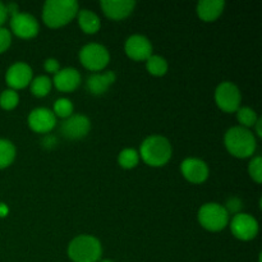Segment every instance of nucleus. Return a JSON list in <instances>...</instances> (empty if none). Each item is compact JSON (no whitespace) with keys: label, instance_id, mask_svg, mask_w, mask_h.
I'll return each mask as SVG.
<instances>
[{"label":"nucleus","instance_id":"nucleus-10","mask_svg":"<svg viewBox=\"0 0 262 262\" xmlns=\"http://www.w3.org/2000/svg\"><path fill=\"white\" fill-rule=\"evenodd\" d=\"M124 50L128 58L136 61H146L152 55V45L150 40L142 35H133L128 37Z\"/></svg>","mask_w":262,"mask_h":262},{"label":"nucleus","instance_id":"nucleus-15","mask_svg":"<svg viewBox=\"0 0 262 262\" xmlns=\"http://www.w3.org/2000/svg\"><path fill=\"white\" fill-rule=\"evenodd\" d=\"M100 5L107 18L113 20H122L133 12L136 3L133 0H102Z\"/></svg>","mask_w":262,"mask_h":262},{"label":"nucleus","instance_id":"nucleus-14","mask_svg":"<svg viewBox=\"0 0 262 262\" xmlns=\"http://www.w3.org/2000/svg\"><path fill=\"white\" fill-rule=\"evenodd\" d=\"M181 170L184 178L193 184H201L209 178V166L201 159H186L182 163Z\"/></svg>","mask_w":262,"mask_h":262},{"label":"nucleus","instance_id":"nucleus-5","mask_svg":"<svg viewBox=\"0 0 262 262\" xmlns=\"http://www.w3.org/2000/svg\"><path fill=\"white\" fill-rule=\"evenodd\" d=\"M199 223L206 230L220 232L229 223V214L224 206L216 202H210L199 210Z\"/></svg>","mask_w":262,"mask_h":262},{"label":"nucleus","instance_id":"nucleus-3","mask_svg":"<svg viewBox=\"0 0 262 262\" xmlns=\"http://www.w3.org/2000/svg\"><path fill=\"white\" fill-rule=\"evenodd\" d=\"M224 143L230 155L239 159L250 158L256 151V137L252 132L243 127H233L227 130Z\"/></svg>","mask_w":262,"mask_h":262},{"label":"nucleus","instance_id":"nucleus-17","mask_svg":"<svg viewBox=\"0 0 262 262\" xmlns=\"http://www.w3.org/2000/svg\"><path fill=\"white\" fill-rule=\"evenodd\" d=\"M115 82V73L114 72H105V73H95L87 78L86 87L90 94L95 96L105 94L106 90Z\"/></svg>","mask_w":262,"mask_h":262},{"label":"nucleus","instance_id":"nucleus-11","mask_svg":"<svg viewBox=\"0 0 262 262\" xmlns=\"http://www.w3.org/2000/svg\"><path fill=\"white\" fill-rule=\"evenodd\" d=\"M13 33L20 38H32L38 33V22L28 13H17L10 18Z\"/></svg>","mask_w":262,"mask_h":262},{"label":"nucleus","instance_id":"nucleus-16","mask_svg":"<svg viewBox=\"0 0 262 262\" xmlns=\"http://www.w3.org/2000/svg\"><path fill=\"white\" fill-rule=\"evenodd\" d=\"M81 84V74L74 68L60 69L54 76V86L61 92H72Z\"/></svg>","mask_w":262,"mask_h":262},{"label":"nucleus","instance_id":"nucleus-23","mask_svg":"<svg viewBox=\"0 0 262 262\" xmlns=\"http://www.w3.org/2000/svg\"><path fill=\"white\" fill-rule=\"evenodd\" d=\"M140 161V155L135 148H124L118 156V163L124 169H133Z\"/></svg>","mask_w":262,"mask_h":262},{"label":"nucleus","instance_id":"nucleus-31","mask_svg":"<svg viewBox=\"0 0 262 262\" xmlns=\"http://www.w3.org/2000/svg\"><path fill=\"white\" fill-rule=\"evenodd\" d=\"M56 143H58V141H56V138L54 137V136H51V135L45 136V138H43V140H42V146L45 148L55 147Z\"/></svg>","mask_w":262,"mask_h":262},{"label":"nucleus","instance_id":"nucleus-21","mask_svg":"<svg viewBox=\"0 0 262 262\" xmlns=\"http://www.w3.org/2000/svg\"><path fill=\"white\" fill-rule=\"evenodd\" d=\"M146 68L148 73L155 77H163L168 72V61L159 55H151L146 60Z\"/></svg>","mask_w":262,"mask_h":262},{"label":"nucleus","instance_id":"nucleus-1","mask_svg":"<svg viewBox=\"0 0 262 262\" xmlns=\"http://www.w3.org/2000/svg\"><path fill=\"white\" fill-rule=\"evenodd\" d=\"M77 14L78 3L74 0H48L42 8V20L50 28L68 25Z\"/></svg>","mask_w":262,"mask_h":262},{"label":"nucleus","instance_id":"nucleus-28","mask_svg":"<svg viewBox=\"0 0 262 262\" xmlns=\"http://www.w3.org/2000/svg\"><path fill=\"white\" fill-rule=\"evenodd\" d=\"M12 43V35L7 28L0 27V54L5 53Z\"/></svg>","mask_w":262,"mask_h":262},{"label":"nucleus","instance_id":"nucleus-8","mask_svg":"<svg viewBox=\"0 0 262 262\" xmlns=\"http://www.w3.org/2000/svg\"><path fill=\"white\" fill-rule=\"evenodd\" d=\"M230 230L233 235L241 241H251L257 235L258 223L253 216L243 212L234 215L230 223Z\"/></svg>","mask_w":262,"mask_h":262},{"label":"nucleus","instance_id":"nucleus-6","mask_svg":"<svg viewBox=\"0 0 262 262\" xmlns=\"http://www.w3.org/2000/svg\"><path fill=\"white\" fill-rule=\"evenodd\" d=\"M82 66L91 72H100L109 64L110 54L105 46L100 43H89L79 51Z\"/></svg>","mask_w":262,"mask_h":262},{"label":"nucleus","instance_id":"nucleus-27","mask_svg":"<svg viewBox=\"0 0 262 262\" xmlns=\"http://www.w3.org/2000/svg\"><path fill=\"white\" fill-rule=\"evenodd\" d=\"M248 173H250L251 178L260 184L262 182V158L261 156H256L252 159V161L248 165Z\"/></svg>","mask_w":262,"mask_h":262},{"label":"nucleus","instance_id":"nucleus-29","mask_svg":"<svg viewBox=\"0 0 262 262\" xmlns=\"http://www.w3.org/2000/svg\"><path fill=\"white\" fill-rule=\"evenodd\" d=\"M43 68H45L46 72H49V73H54L56 74L59 71H60V66H59L58 60L56 59H46L45 63H43Z\"/></svg>","mask_w":262,"mask_h":262},{"label":"nucleus","instance_id":"nucleus-13","mask_svg":"<svg viewBox=\"0 0 262 262\" xmlns=\"http://www.w3.org/2000/svg\"><path fill=\"white\" fill-rule=\"evenodd\" d=\"M28 125L36 133H49L56 125V117L46 107H37L28 115Z\"/></svg>","mask_w":262,"mask_h":262},{"label":"nucleus","instance_id":"nucleus-2","mask_svg":"<svg viewBox=\"0 0 262 262\" xmlns=\"http://www.w3.org/2000/svg\"><path fill=\"white\" fill-rule=\"evenodd\" d=\"M173 148L170 142L163 136H150L142 142L138 155L147 165L159 168L164 166L171 158Z\"/></svg>","mask_w":262,"mask_h":262},{"label":"nucleus","instance_id":"nucleus-32","mask_svg":"<svg viewBox=\"0 0 262 262\" xmlns=\"http://www.w3.org/2000/svg\"><path fill=\"white\" fill-rule=\"evenodd\" d=\"M7 18H8L7 7H5V4H3V3L0 2V27H2V25H4Z\"/></svg>","mask_w":262,"mask_h":262},{"label":"nucleus","instance_id":"nucleus-26","mask_svg":"<svg viewBox=\"0 0 262 262\" xmlns=\"http://www.w3.org/2000/svg\"><path fill=\"white\" fill-rule=\"evenodd\" d=\"M54 115L59 118H69L73 113V104L68 99H58L54 104Z\"/></svg>","mask_w":262,"mask_h":262},{"label":"nucleus","instance_id":"nucleus-33","mask_svg":"<svg viewBox=\"0 0 262 262\" xmlns=\"http://www.w3.org/2000/svg\"><path fill=\"white\" fill-rule=\"evenodd\" d=\"M8 212H9V209H8L7 205L0 202V217H5L8 215Z\"/></svg>","mask_w":262,"mask_h":262},{"label":"nucleus","instance_id":"nucleus-7","mask_svg":"<svg viewBox=\"0 0 262 262\" xmlns=\"http://www.w3.org/2000/svg\"><path fill=\"white\" fill-rule=\"evenodd\" d=\"M239 89L232 82H223L216 87L215 101L216 105L225 113H235L241 107Z\"/></svg>","mask_w":262,"mask_h":262},{"label":"nucleus","instance_id":"nucleus-35","mask_svg":"<svg viewBox=\"0 0 262 262\" xmlns=\"http://www.w3.org/2000/svg\"><path fill=\"white\" fill-rule=\"evenodd\" d=\"M101 262H114V261H112V260H104V261H101Z\"/></svg>","mask_w":262,"mask_h":262},{"label":"nucleus","instance_id":"nucleus-24","mask_svg":"<svg viewBox=\"0 0 262 262\" xmlns=\"http://www.w3.org/2000/svg\"><path fill=\"white\" fill-rule=\"evenodd\" d=\"M237 118H238V122L242 124L243 128H250L253 127L256 124V122L258 120L257 114L253 109L248 106H243L239 107L237 110Z\"/></svg>","mask_w":262,"mask_h":262},{"label":"nucleus","instance_id":"nucleus-30","mask_svg":"<svg viewBox=\"0 0 262 262\" xmlns=\"http://www.w3.org/2000/svg\"><path fill=\"white\" fill-rule=\"evenodd\" d=\"M242 209V202L237 199V197H233V199H229L227 202V206H225V210L229 212H237Z\"/></svg>","mask_w":262,"mask_h":262},{"label":"nucleus","instance_id":"nucleus-4","mask_svg":"<svg viewBox=\"0 0 262 262\" xmlns=\"http://www.w3.org/2000/svg\"><path fill=\"white\" fill-rule=\"evenodd\" d=\"M101 255V242L92 235H78L68 246V256L73 262H97Z\"/></svg>","mask_w":262,"mask_h":262},{"label":"nucleus","instance_id":"nucleus-34","mask_svg":"<svg viewBox=\"0 0 262 262\" xmlns=\"http://www.w3.org/2000/svg\"><path fill=\"white\" fill-rule=\"evenodd\" d=\"M261 124H262V120L258 119L257 122H256V124L253 125V127L256 128V133H257L258 137H262V130H261Z\"/></svg>","mask_w":262,"mask_h":262},{"label":"nucleus","instance_id":"nucleus-18","mask_svg":"<svg viewBox=\"0 0 262 262\" xmlns=\"http://www.w3.org/2000/svg\"><path fill=\"white\" fill-rule=\"evenodd\" d=\"M224 8L223 0H202L197 4V15L204 22H214L222 15Z\"/></svg>","mask_w":262,"mask_h":262},{"label":"nucleus","instance_id":"nucleus-19","mask_svg":"<svg viewBox=\"0 0 262 262\" xmlns=\"http://www.w3.org/2000/svg\"><path fill=\"white\" fill-rule=\"evenodd\" d=\"M78 23L81 30L84 33H89V35H94L101 27V20H100L99 15L96 13H94L92 10H79L78 12Z\"/></svg>","mask_w":262,"mask_h":262},{"label":"nucleus","instance_id":"nucleus-20","mask_svg":"<svg viewBox=\"0 0 262 262\" xmlns=\"http://www.w3.org/2000/svg\"><path fill=\"white\" fill-rule=\"evenodd\" d=\"M15 147L10 141L0 138V169H5L14 161Z\"/></svg>","mask_w":262,"mask_h":262},{"label":"nucleus","instance_id":"nucleus-25","mask_svg":"<svg viewBox=\"0 0 262 262\" xmlns=\"http://www.w3.org/2000/svg\"><path fill=\"white\" fill-rule=\"evenodd\" d=\"M19 102V96L14 90H4L0 94V106L4 110H13Z\"/></svg>","mask_w":262,"mask_h":262},{"label":"nucleus","instance_id":"nucleus-22","mask_svg":"<svg viewBox=\"0 0 262 262\" xmlns=\"http://www.w3.org/2000/svg\"><path fill=\"white\" fill-rule=\"evenodd\" d=\"M31 92L36 97H45L50 92L51 84L53 82L50 81L48 76L36 77L35 79L31 81Z\"/></svg>","mask_w":262,"mask_h":262},{"label":"nucleus","instance_id":"nucleus-9","mask_svg":"<svg viewBox=\"0 0 262 262\" xmlns=\"http://www.w3.org/2000/svg\"><path fill=\"white\" fill-rule=\"evenodd\" d=\"M91 129V122L86 115L76 114L67 118L60 125L61 135L69 140H79L87 136Z\"/></svg>","mask_w":262,"mask_h":262},{"label":"nucleus","instance_id":"nucleus-12","mask_svg":"<svg viewBox=\"0 0 262 262\" xmlns=\"http://www.w3.org/2000/svg\"><path fill=\"white\" fill-rule=\"evenodd\" d=\"M5 81L10 90H22L32 81V69L26 63H15L9 67L5 74Z\"/></svg>","mask_w":262,"mask_h":262}]
</instances>
